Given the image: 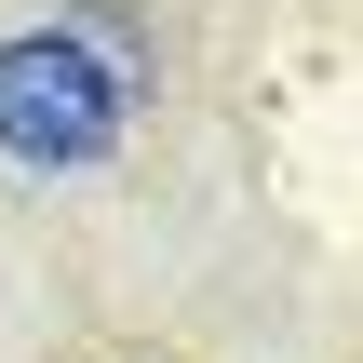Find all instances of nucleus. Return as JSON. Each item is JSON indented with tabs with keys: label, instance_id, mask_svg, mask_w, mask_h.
Returning a JSON list of instances; mask_svg holds the SVG:
<instances>
[{
	"label": "nucleus",
	"instance_id": "obj_1",
	"mask_svg": "<svg viewBox=\"0 0 363 363\" xmlns=\"http://www.w3.org/2000/svg\"><path fill=\"white\" fill-rule=\"evenodd\" d=\"M121 121H135V94H121L67 27H13V40H0V162L81 175V162L121 148Z\"/></svg>",
	"mask_w": 363,
	"mask_h": 363
},
{
	"label": "nucleus",
	"instance_id": "obj_2",
	"mask_svg": "<svg viewBox=\"0 0 363 363\" xmlns=\"http://www.w3.org/2000/svg\"><path fill=\"white\" fill-rule=\"evenodd\" d=\"M54 27H67V40H81V54H94V67H108V81L135 94V108H148V27H135L121 0H67Z\"/></svg>",
	"mask_w": 363,
	"mask_h": 363
}]
</instances>
